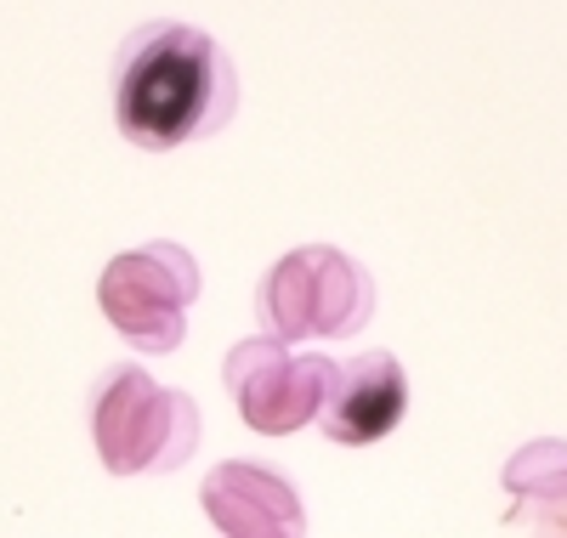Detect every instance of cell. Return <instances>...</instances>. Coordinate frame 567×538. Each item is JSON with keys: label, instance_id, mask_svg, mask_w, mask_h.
Wrapping results in <instances>:
<instances>
[{"label": "cell", "instance_id": "obj_1", "mask_svg": "<svg viewBox=\"0 0 567 538\" xmlns=\"http://www.w3.org/2000/svg\"><path fill=\"white\" fill-rule=\"evenodd\" d=\"M239 108L227 52L187 23H142L114 63V120L142 154H176L216 136Z\"/></svg>", "mask_w": 567, "mask_h": 538}, {"label": "cell", "instance_id": "obj_2", "mask_svg": "<svg viewBox=\"0 0 567 538\" xmlns=\"http://www.w3.org/2000/svg\"><path fill=\"white\" fill-rule=\"evenodd\" d=\"M91 443L114 476H148L187 465L199 443V408L142 369L120 363L91 391Z\"/></svg>", "mask_w": 567, "mask_h": 538}, {"label": "cell", "instance_id": "obj_3", "mask_svg": "<svg viewBox=\"0 0 567 538\" xmlns=\"http://www.w3.org/2000/svg\"><path fill=\"white\" fill-rule=\"evenodd\" d=\"M194 301H199V261L171 238L136 244V250L114 256L97 278L103 318L136 352H176Z\"/></svg>", "mask_w": 567, "mask_h": 538}, {"label": "cell", "instance_id": "obj_4", "mask_svg": "<svg viewBox=\"0 0 567 538\" xmlns=\"http://www.w3.org/2000/svg\"><path fill=\"white\" fill-rule=\"evenodd\" d=\"M374 312V283L369 272L329 250V244H307V250L284 256L267 283H261V323L278 340H329V334H358Z\"/></svg>", "mask_w": 567, "mask_h": 538}, {"label": "cell", "instance_id": "obj_5", "mask_svg": "<svg viewBox=\"0 0 567 538\" xmlns=\"http://www.w3.org/2000/svg\"><path fill=\"white\" fill-rule=\"evenodd\" d=\"M336 363L318 352H290V340L261 334L245 346L227 352V391L239 420L261 436H290L301 425H312V414L329 397Z\"/></svg>", "mask_w": 567, "mask_h": 538}, {"label": "cell", "instance_id": "obj_6", "mask_svg": "<svg viewBox=\"0 0 567 538\" xmlns=\"http://www.w3.org/2000/svg\"><path fill=\"white\" fill-rule=\"evenodd\" d=\"M403 414H409V380L392 352H363L329 380V414H323L329 443L374 448L403 425Z\"/></svg>", "mask_w": 567, "mask_h": 538}, {"label": "cell", "instance_id": "obj_7", "mask_svg": "<svg viewBox=\"0 0 567 538\" xmlns=\"http://www.w3.org/2000/svg\"><path fill=\"white\" fill-rule=\"evenodd\" d=\"M199 505L227 538H290V532H307L301 494L272 465H245V459L216 465L205 476Z\"/></svg>", "mask_w": 567, "mask_h": 538}, {"label": "cell", "instance_id": "obj_8", "mask_svg": "<svg viewBox=\"0 0 567 538\" xmlns=\"http://www.w3.org/2000/svg\"><path fill=\"white\" fill-rule=\"evenodd\" d=\"M511 487V521L539 527V532H567V448L561 443H534L505 465Z\"/></svg>", "mask_w": 567, "mask_h": 538}]
</instances>
